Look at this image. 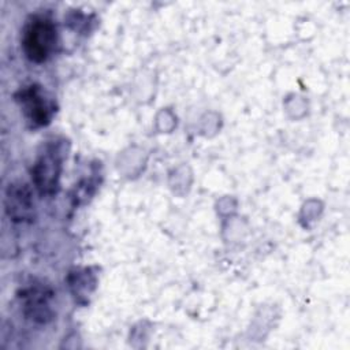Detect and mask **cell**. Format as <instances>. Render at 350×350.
<instances>
[{
    "instance_id": "obj_3",
    "label": "cell",
    "mask_w": 350,
    "mask_h": 350,
    "mask_svg": "<svg viewBox=\"0 0 350 350\" xmlns=\"http://www.w3.org/2000/svg\"><path fill=\"white\" fill-rule=\"evenodd\" d=\"M5 212L12 221H30L34 216L31 193L25 183H12L5 193Z\"/></svg>"
},
{
    "instance_id": "obj_4",
    "label": "cell",
    "mask_w": 350,
    "mask_h": 350,
    "mask_svg": "<svg viewBox=\"0 0 350 350\" xmlns=\"http://www.w3.org/2000/svg\"><path fill=\"white\" fill-rule=\"evenodd\" d=\"M60 160L55 150H46L41 154L33 168L36 186L41 193H52L57 185Z\"/></svg>"
},
{
    "instance_id": "obj_5",
    "label": "cell",
    "mask_w": 350,
    "mask_h": 350,
    "mask_svg": "<svg viewBox=\"0 0 350 350\" xmlns=\"http://www.w3.org/2000/svg\"><path fill=\"white\" fill-rule=\"evenodd\" d=\"M51 293L40 286L27 288L23 293V306L27 317L38 321H46L52 317V310L49 306Z\"/></svg>"
},
{
    "instance_id": "obj_2",
    "label": "cell",
    "mask_w": 350,
    "mask_h": 350,
    "mask_svg": "<svg viewBox=\"0 0 350 350\" xmlns=\"http://www.w3.org/2000/svg\"><path fill=\"white\" fill-rule=\"evenodd\" d=\"M18 101L21 103L25 115L34 124H46L51 120L55 108L40 86H29L21 90Z\"/></svg>"
},
{
    "instance_id": "obj_1",
    "label": "cell",
    "mask_w": 350,
    "mask_h": 350,
    "mask_svg": "<svg viewBox=\"0 0 350 350\" xmlns=\"http://www.w3.org/2000/svg\"><path fill=\"white\" fill-rule=\"evenodd\" d=\"M57 31L53 22L44 16H33L22 33V48L26 56L41 63L55 51Z\"/></svg>"
}]
</instances>
